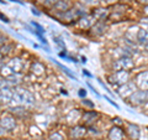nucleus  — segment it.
Returning a JSON list of instances; mask_svg holds the SVG:
<instances>
[{
	"label": "nucleus",
	"mask_w": 148,
	"mask_h": 140,
	"mask_svg": "<svg viewBox=\"0 0 148 140\" xmlns=\"http://www.w3.org/2000/svg\"><path fill=\"white\" fill-rule=\"evenodd\" d=\"M53 41H54V44L58 46L61 50H63L64 52H66V45H64V41L61 39V37H58V36H53Z\"/></svg>",
	"instance_id": "4be33fe9"
},
{
	"label": "nucleus",
	"mask_w": 148,
	"mask_h": 140,
	"mask_svg": "<svg viewBox=\"0 0 148 140\" xmlns=\"http://www.w3.org/2000/svg\"><path fill=\"white\" fill-rule=\"evenodd\" d=\"M0 19H1V21H4V22H9L8 16H5V15H4V14H1V12H0Z\"/></svg>",
	"instance_id": "2f4dec72"
},
{
	"label": "nucleus",
	"mask_w": 148,
	"mask_h": 140,
	"mask_svg": "<svg viewBox=\"0 0 148 140\" xmlns=\"http://www.w3.org/2000/svg\"><path fill=\"white\" fill-rule=\"evenodd\" d=\"M94 20L95 19L92 16H84L82 17L79 22H78V26L80 27V29H89V27L94 24Z\"/></svg>",
	"instance_id": "9b49d317"
},
{
	"label": "nucleus",
	"mask_w": 148,
	"mask_h": 140,
	"mask_svg": "<svg viewBox=\"0 0 148 140\" xmlns=\"http://www.w3.org/2000/svg\"><path fill=\"white\" fill-rule=\"evenodd\" d=\"M109 139L110 140H122L123 139V132L119 127H114L109 132Z\"/></svg>",
	"instance_id": "1a4fd4ad"
},
{
	"label": "nucleus",
	"mask_w": 148,
	"mask_h": 140,
	"mask_svg": "<svg viewBox=\"0 0 148 140\" xmlns=\"http://www.w3.org/2000/svg\"><path fill=\"white\" fill-rule=\"evenodd\" d=\"M82 15V11L78 10V9H69V10L64 11L62 14V19L66 21H73L75 20V19H78Z\"/></svg>",
	"instance_id": "39448f33"
},
{
	"label": "nucleus",
	"mask_w": 148,
	"mask_h": 140,
	"mask_svg": "<svg viewBox=\"0 0 148 140\" xmlns=\"http://www.w3.org/2000/svg\"><path fill=\"white\" fill-rule=\"evenodd\" d=\"M82 62L85 63V62H86V58H85V57H82Z\"/></svg>",
	"instance_id": "e433bc0d"
},
{
	"label": "nucleus",
	"mask_w": 148,
	"mask_h": 140,
	"mask_svg": "<svg viewBox=\"0 0 148 140\" xmlns=\"http://www.w3.org/2000/svg\"><path fill=\"white\" fill-rule=\"evenodd\" d=\"M31 25L34 26V27H35V30H36V31H38L40 34H42V35L45 34V29H43V27L41 26L40 24H37L36 21H32V22H31Z\"/></svg>",
	"instance_id": "393cba45"
},
{
	"label": "nucleus",
	"mask_w": 148,
	"mask_h": 140,
	"mask_svg": "<svg viewBox=\"0 0 148 140\" xmlns=\"http://www.w3.org/2000/svg\"><path fill=\"white\" fill-rule=\"evenodd\" d=\"M11 112V114L15 116L16 119H24L25 116L29 115V112H27L25 109V107H22V105H16V107H12V108L10 109Z\"/></svg>",
	"instance_id": "423d86ee"
},
{
	"label": "nucleus",
	"mask_w": 148,
	"mask_h": 140,
	"mask_svg": "<svg viewBox=\"0 0 148 140\" xmlns=\"http://www.w3.org/2000/svg\"><path fill=\"white\" fill-rule=\"evenodd\" d=\"M30 71L35 74V76H42L45 73V66L40 62H34L30 67Z\"/></svg>",
	"instance_id": "ddd939ff"
},
{
	"label": "nucleus",
	"mask_w": 148,
	"mask_h": 140,
	"mask_svg": "<svg viewBox=\"0 0 148 140\" xmlns=\"http://www.w3.org/2000/svg\"><path fill=\"white\" fill-rule=\"evenodd\" d=\"M115 69H119V71H126V69L132 67V62L130 61L128 58H121L115 63Z\"/></svg>",
	"instance_id": "6e6552de"
},
{
	"label": "nucleus",
	"mask_w": 148,
	"mask_h": 140,
	"mask_svg": "<svg viewBox=\"0 0 148 140\" xmlns=\"http://www.w3.org/2000/svg\"><path fill=\"white\" fill-rule=\"evenodd\" d=\"M105 30V25H104V22H96V24L92 26V34L94 35H100V34H103Z\"/></svg>",
	"instance_id": "aec40b11"
},
{
	"label": "nucleus",
	"mask_w": 148,
	"mask_h": 140,
	"mask_svg": "<svg viewBox=\"0 0 148 140\" xmlns=\"http://www.w3.org/2000/svg\"><path fill=\"white\" fill-rule=\"evenodd\" d=\"M12 96H14V93H11V91L9 89L8 87L4 86V87L0 88V100H4V102H11Z\"/></svg>",
	"instance_id": "9d476101"
},
{
	"label": "nucleus",
	"mask_w": 148,
	"mask_h": 140,
	"mask_svg": "<svg viewBox=\"0 0 148 140\" xmlns=\"http://www.w3.org/2000/svg\"><path fill=\"white\" fill-rule=\"evenodd\" d=\"M4 44H6V37L0 32V46H4Z\"/></svg>",
	"instance_id": "bb28decb"
},
{
	"label": "nucleus",
	"mask_w": 148,
	"mask_h": 140,
	"mask_svg": "<svg viewBox=\"0 0 148 140\" xmlns=\"http://www.w3.org/2000/svg\"><path fill=\"white\" fill-rule=\"evenodd\" d=\"M6 1H4V0H0V4H5Z\"/></svg>",
	"instance_id": "58836bf2"
},
{
	"label": "nucleus",
	"mask_w": 148,
	"mask_h": 140,
	"mask_svg": "<svg viewBox=\"0 0 148 140\" xmlns=\"http://www.w3.org/2000/svg\"><path fill=\"white\" fill-rule=\"evenodd\" d=\"M116 1H117V0H103V4H105V5H109V4H114Z\"/></svg>",
	"instance_id": "c756f323"
},
{
	"label": "nucleus",
	"mask_w": 148,
	"mask_h": 140,
	"mask_svg": "<svg viewBox=\"0 0 148 140\" xmlns=\"http://www.w3.org/2000/svg\"><path fill=\"white\" fill-rule=\"evenodd\" d=\"M0 140H12V139H9V138H1Z\"/></svg>",
	"instance_id": "4c0bfd02"
},
{
	"label": "nucleus",
	"mask_w": 148,
	"mask_h": 140,
	"mask_svg": "<svg viewBox=\"0 0 148 140\" xmlns=\"http://www.w3.org/2000/svg\"><path fill=\"white\" fill-rule=\"evenodd\" d=\"M22 68V61L20 58H12L9 61V63L6 64V69L10 71V73H18Z\"/></svg>",
	"instance_id": "7ed1b4c3"
},
{
	"label": "nucleus",
	"mask_w": 148,
	"mask_h": 140,
	"mask_svg": "<svg viewBox=\"0 0 148 140\" xmlns=\"http://www.w3.org/2000/svg\"><path fill=\"white\" fill-rule=\"evenodd\" d=\"M143 98H145V93L143 92H137L135 93V94L131 96V99H132V103H141V102L143 100Z\"/></svg>",
	"instance_id": "412c9836"
},
{
	"label": "nucleus",
	"mask_w": 148,
	"mask_h": 140,
	"mask_svg": "<svg viewBox=\"0 0 148 140\" xmlns=\"http://www.w3.org/2000/svg\"><path fill=\"white\" fill-rule=\"evenodd\" d=\"M80 118V113L78 109H73L67 114V122L68 123H75Z\"/></svg>",
	"instance_id": "4468645a"
},
{
	"label": "nucleus",
	"mask_w": 148,
	"mask_h": 140,
	"mask_svg": "<svg viewBox=\"0 0 148 140\" xmlns=\"http://www.w3.org/2000/svg\"><path fill=\"white\" fill-rule=\"evenodd\" d=\"M148 72H145V73H142L140 74V77L137 78V81H138V85H140L141 88H143V89H146V88H148Z\"/></svg>",
	"instance_id": "f3484780"
},
{
	"label": "nucleus",
	"mask_w": 148,
	"mask_h": 140,
	"mask_svg": "<svg viewBox=\"0 0 148 140\" xmlns=\"http://www.w3.org/2000/svg\"><path fill=\"white\" fill-rule=\"evenodd\" d=\"M84 4H88V5H90V4H94L96 3V0H82Z\"/></svg>",
	"instance_id": "473e14b6"
},
{
	"label": "nucleus",
	"mask_w": 148,
	"mask_h": 140,
	"mask_svg": "<svg viewBox=\"0 0 148 140\" xmlns=\"http://www.w3.org/2000/svg\"><path fill=\"white\" fill-rule=\"evenodd\" d=\"M56 1H57V3H58V1H61V0H56Z\"/></svg>",
	"instance_id": "a19ab883"
},
{
	"label": "nucleus",
	"mask_w": 148,
	"mask_h": 140,
	"mask_svg": "<svg viewBox=\"0 0 148 140\" xmlns=\"http://www.w3.org/2000/svg\"><path fill=\"white\" fill-rule=\"evenodd\" d=\"M83 104L84 105H88V107H90V108H94V104L91 103V102H89L88 99H85V100H83Z\"/></svg>",
	"instance_id": "cd10ccee"
},
{
	"label": "nucleus",
	"mask_w": 148,
	"mask_h": 140,
	"mask_svg": "<svg viewBox=\"0 0 148 140\" xmlns=\"http://www.w3.org/2000/svg\"><path fill=\"white\" fill-rule=\"evenodd\" d=\"M0 63H1V52H0Z\"/></svg>",
	"instance_id": "ea45409f"
},
{
	"label": "nucleus",
	"mask_w": 148,
	"mask_h": 140,
	"mask_svg": "<svg viewBox=\"0 0 148 140\" xmlns=\"http://www.w3.org/2000/svg\"><path fill=\"white\" fill-rule=\"evenodd\" d=\"M4 133H5V130H4V129H3L1 127H0V137H1V135H3Z\"/></svg>",
	"instance_id": "c9c22d12"
},
{
	"label": "nucleus",
	"mask_w": 148,
	"mask_h": 140,
	"mask_svg": "<svg viewBox=\"0 0 148 140\" xmlns=\"http://www.w3.org/2000/svg\"><path fill=\"white\" fill-rule=\"evenodd\" d=\"M128 78V74L126 71H117L116 73H115V76L112 77V81L114 83H125L127 81Z\"/></svg>",
	"instance_id": "f8f14e48"
},
{
	"label": "nucleus",
	"mask_w": 148,
	"mask_h": 140,
	"mask_svg": "<svg viewBox=\"0 0 148 140\" xmlns=\"http://www.w3.org/2000/svg\"><path fill=\"white\" fill-rule=\"evenodd\" d=\"M79 96H80L82 98L86 96V91L84 89V88H80V89H79Z\"/></svg>",
	"instance_id": "7c9ffc66"
},
{
	"label": "nucleus",
	"mask_w": 148,
	"mask_h": 140,
	"mask_svg": "<svg viewBox=\"0 0 148 140\" xmlns=\"http://www.w3.org/2000/svg\"><path fill=\"white\" fill-rule=\"evenodd\" d=\"M92 15H94L96 19H104V16L106 15V12H105V10H101V9H98V10H95V12L92 14Z\"/></svg>",
	"instance_id": "b1692460"
},
{
	"label": "nucleus",
	"mask_w": 148,
	"mask_h": 140,
	"mask_svg": "<svg viewBox=\"0 0 148 140\" xmlns=\"http://www.w3.org/2000/svg\"><path fill=\"white\" fill-rule=\"evenodd\" d=\"M54 8L59 11H67V10H69V8H71V4H69L67 0H61V1L56 3Z\"/></svg>",
	"instance_id": "a211bd4d"
},
{
	"label": "nucleus",
	"mask_w": 148,
	"mask_h": 140,
	"mask_svg": "<svg viewBox=\"0 0 148 140\" xmlns=\"http://www.w3.org/2000/svg\"><path fill=\"white\" fill-rule=\"evenodd\" d=\"M11 49H12V45H4V46H1V49H0V51H1V53H5V55H8L9 52L11 51Z\"/></svg>",
	"instance_id": "a878e982"
},
{
	"label": "nucleus",
	"mask_w": 148,
	"mask_h": 140,
	"mask_svg": "<svg viewBox=\"0 0 148 140\" xmlns=\"http://www.w3.org/2000/svg\"><path fill=\"white\" fill-rule=\"evenodd\" d=\"M83 74H85V76H88V77H91V74L88 72V69H83Z\"/></svg>",
	"instance_id": "f704fd0d"
},
{
	"label": "nucleus",
	"mask_w": 148,
	"mask_h": 140,
	"mask_svg": "<svg viewBox=\"0 0 148 140\" xmlns=\"http://www.w3.org/2000/svg\"><path fill=\"white\" fill-rule=\"evenodd\" d=\"M31 11H32V14H34V15H36V16H41V12L37 10L36 8H31Z\"/></svg>",
	"instance_id": "c85d7f7f"
},
{
	"label": "nucleus",
	"mask_w": 148,
	"mask_h": 140,
	"mask_svg": "<svg viewBox=\"0 0 148 140\" xmlns=\"http://www.w3.org/2000/svg\"><path fill=\"white\" fill-rule=\"evenodd\" d=\"M85 134H86V128L80 127V125L73 127L71 130H69V137L72 139H82V138H84Z\"/></svg>",
	"instance_id": "20e7f679"
},
{
	"label": "nucleus",
	"mask_w": 148,
	"mask_h": 140,
	"mask_svg": "<svg viewBox=\"0 0 148 140\" xmlns=\"http://www.w3.org/2000/svg\"><path fill=\"white\" fill-rule=\"evenodd\" d=\"M48 140H64V137L61 134V133H58V132H54L52 133L48 137Z\"/></svg>",
	"instance_id": "5701e85b"
},
{
	"label": "nucleus",
	"mask_w": 148,
	"mask_h": 140,
	"mask_svg": "<svg viewBox=\"0 0 148 140\" xmlns=\"http://www.w3.org/2000/svg\"><path fill=\"white\" fill-rule=\"evenodd\" d=\"M12 99L18 102V103H25V104H34L35 102V97L32 96V93H30L27 89H17L14 92V96H12Z\"/></svg>",
	"instance_id": "f257e3e1"
},
{
	"label": "nucleus",
	"mask_w": 148,
	"mask_h": 140,
	"mask_svg": "<svg viewBox=\"0 0 148 140\" xmlns=\"http://www.w3.org/2000/svg\"><path fill=\"white\" fill-rule=\"evenodd\" d=\"M10 1H12V3H16V4H18V5H25L22 1H20V0H10Z\"/></svg>",
	"instance_id": "72a5a7b5"
},
{
	"label": "nucleus",
	"mask_w": 148,
	"mask_h": 140,
	"mask_svg": "<svg viewBox=\"0 0 148 140\" xmlns=\"http://www.w3.org/2000/svg\"><path fill=\"white\" fill-rule=\"evenodd\" d=\"M51 61H52V62H54L56 64H57V66H58L59 68H61V69H62V71H63L64 73H66V74H67V76H68V77H71L72 79H74V81H77V77H75V76H74V74H73V73L71 72V69H69L68 67H66V66H63V64H62L61 62L56 61V60H54V58H51Z\"/></svg>",
	"instance_id": "2eb2a0df"
},
{
	"label": "nucleus",
	"mask_w": 148,
	"mask_h": 140,
	"mask_svg": "<svg viewBox=\"0 0 148 140\" xmlns=\"http://www.w3.org/2000/svg\"><path fill=\"white\" fill-rule=\"evenodd\" d=\"M6 82H8V85L16 86V85H18V83L21 82V76L18 73H12V74H10V76H8Z\"/></svg>",
	"instance_id": "dca6fc26"
},
{
	"label": "nucleus",
	"mask_w": 148,
	"mask_h": 140,
	"mask_svg": "<svg viewBox=\"0 0 148 140\" xmlns=\"http://www.w3.org/2000/svg\"><path fill=\"white\" fill-rule=\"evenodd\" d=\"M98 118V113L94 110L91 112H85L84 114H83L82 119H83V123H84L85 125H91L92 123L95 122V119Z\"/></svg>",
	"instance_id": "0eeeda50"
},
{
	"label": "nucleus",
	"mask_w": 148,
	"mask_h": 140,
	"mask_svg": "<svg viewBox=\"0 0 148 140\" xmlns=\"http://www.w3.org/2000/svg\"><path fill=\"white\" fill-rule=\"evenodd\" d=\"M128 134H130V137H131L133 140H137L138 137H140V132H138V128L136 127V125H128Z\"/></svg>",
	"instance_id": "6ab92c4d"
},
{
	"label": "nucleus",
	"mask_w": 148,
	"mask_h": 140,
	"mask_svg": "<svg viewBox=\"0 0 148 140\" xmlns=\"http://www.w3.org/2000/svg\"><path fill=\"white\" fill-rule=\"evenodd\" d=\"M0 127L5 132H12L16 128V118L12 114H4L0 118Z\"/></svg>",
	"instance_id": "f03ea898"
}]
</instances>
